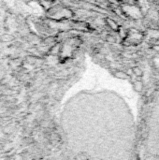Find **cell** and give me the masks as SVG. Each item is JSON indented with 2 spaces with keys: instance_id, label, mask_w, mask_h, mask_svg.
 I'll use <instances>...</instances> for the list:
<instances>
[{
  "instance_id": "1",
  "label": "cell",
  "mask_w": 159,
  "mask_h": 160,
  "mask_svg": "<svg viewBox=\"0 0 159 160\" xmlns=\"http://www.w3.org/2000/svg\"><path fill=\"white\" fill-rule=\"evenodd\" d=\"M138 160H159V87L147 108L138 140Z\"/></svg>"
},
{
  "instance_id": "2",
  "label": "cell",
  "mask_w": 159,
  "mask_h": 160,
  "mask_svg": "<svg viewBox=\"0 0 159 160\" xmlns=\"http://www.w3.org/2000/svg\"><path fill=\"white\" fill-rule=\"evenodd\" d=\"M14 41H15V37L9 33H4L3 35H1V37H0V41L4 43L13 42Z\"/></svg>"
},
{
  "instance_id": "3",
  "label": "cell",
  "mask_w": 159,
  "mask_h": 160,
  "mask_svg": "<svg viewBox=\"0 0 159 160\" xmlns=\"http://www.w3.org/2000/svg\"><path fill=\"white\" fill-rule=\"evenodd\" d=\"M51 52H52L53 54H57L60 52V44H58V43L53 44V48L51 49Z\"/></svg>"
},
{
  "instance_id": "4",
  "label": "cell",
  "mask_w": 159,
  "mask_h": 160,
  "mask_svg": "<svg viewBox=\"0 0 159 160\" xmlns=\"http://www.w3.org/2000/svg\"><path fill=\"white\" fill-rule=\"evenodd\" d=\"M55 41V38H46L44 39V43L46 45H53V42Z\"/></svg>"
}]
</instances>
